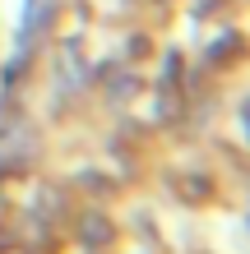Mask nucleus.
<instances>
[{"mask_svg": "<svg viewBox=\"0 0 250 254\" xmlns=\"http://www.w3.org/2000/svg\"><path fill=\"white\" fill-rule=\"evenodd\" d=\"M65 79H70V88L83 83V65H79V51H75V47L61 56V83H65Z\"/></svg>", "mask_w": 250, "mask_h": 254, "instance_id": "f257e3e1", "label": "nucleus"}, {"mask_svg": "<svg viewBox=\"0 0 250 254\" xmlns=\"http://www.w3.org/2000/svg\"><path fill=\"white\" fill-rule=\"evenodd\" d=\"M83 236H88V245H97V236H102V222H97V217H88V227H83Z\"/></svg>", "mask_w": 250, "mask_h": 254, "instance_id": "f03ea898", "label": "nucleus"}]
</instances>
